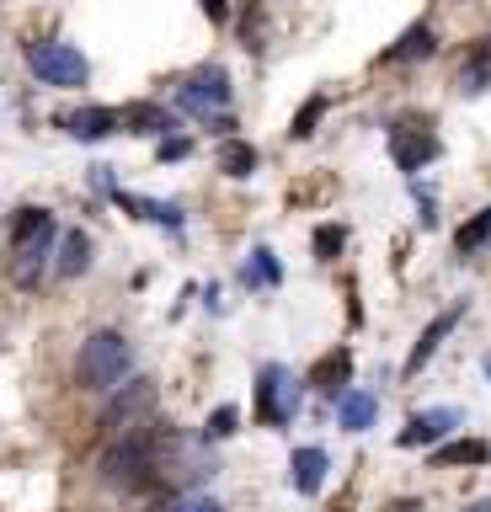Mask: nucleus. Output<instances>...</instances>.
<instances>
[{
  "label": "nucleus",
  "instance_id": "11",
  "mask_svg": "<svg viewBox=\"0 0 491 512\" xmlns=\"http://www.w3.org/2000/svg\"><path fill=\"white\" fill-rule=\"evenodd\" d=\"M321 480H326V448H294V459H289V486L299 496H315L321 491Z\"/></svg>",
  "mask_w": 491,
  "mask_h": 512
},
{
  "label": "nucleus",
  "instance_id": "23",
  "mask_svg": "<svg viewBox=\"0 0 491 512\" xmlns=\"http://www.w3.org/2000/svg\"><path fill=\"white\" fill-rule=\"evenodd\" d=\"M486 80H491V54H486V48H481V54H475L470 64H465V70H459V91H486Z\"/></svg>",
  "mask_w": 491,
  "mask_h": 512
},
{
  "label": "nucleus",
  "instance_id": "21",
  "mask_svg": "<svg viewBox=\"0 0 491 512\" xmlns=\"http://www.w3.org/2000/svg\"><path fill=\"white\" fill-rule=\"evenodd\" d=\"M118 203L139 208V214H145V219L166 224V230H182V208H177V203H155V198H123V192H118Z\"/></svg>",
  "mask_w": 491,
  "mask_h": 512
},
{
  "label": "nucleus",
  "instance_id": "18",
  "mask_svg": "<svg viewBox=\"0 0 491 512\" xmlns=\"http://www.w3.org/2000/svg\"><path fill=\"white\" fill-rule=\"evenodd\" d=\"M486 459H491V443H481V438H465V443L433 448V464H486Z\"/></svg>",
  "mask_w": 491,
  "mask_h": 512
},
{
  "label": "nucleus",
  "instance_id": "7",
  "mask_svg": "<svg viewBox=\"0 0 491 512\" xmlns=\"http://www.w3.org/2000/svg\"><path fill=\"white\" fill-rule=\"evenodd\" d=\"M155 406V379H129V384H118V395L107 400V411H102V427H139V416H145Z\"/></svg>",
  "mask_w": 491,
  "mask_h": 512
},
{
  "label": "nucleus",
  "instance_id": "22",
  "mask_svg": "<svg viewBox=\"0 0 491 512\" xmlns=\"http://www.w3.org/2000/svg\"><path fill=\"white\" fill-rule=\"evenodd\" d=\"M347 368H353V358H347V352H331V358H321V363H315V384H321V390H331V395H337L342 390V379H347Z\"/></svg>",
  "mask_w": 491,
  "mask_h": 512
},
{
  "label": "nucleus",
  "instance_id": "29",
  "mask_svg": "<svg viewBox=\"0 0 491 512\" xmlns=\"http://www.w3.org/2000/svg\"><path fill=\"white\" fill-rule=\"evenodd\" d=\"M203 11H209L214 22H225V0H203Z\"/></svg>",
  "mask_w": 491,
  "mask_h": 512
},
{
  "label": "nucleus",
  "instance_id": "17",
  "mask_svg": "<svg viewBox=\"0 0 491 512\" xmlns=\"http://www.w3.org/2000/svg\"><path fill=\"white\" fill-rule=\"evenodd\" d=\"M433 48H438L433 27H427V22H417V27H406V38L395 43V48H390L385 59H427V54H433Z\"/></svg>",
  "mask_w": 491,
  "mask_h": 512
},
{
  "label": "nucleus",
  "instance_id": "5",
  "mask_svg": "<svg viewBox=\"0 0 491 512\" xmlns=\"http://www.w3.org/2000/svg\"><path fill=\"white\" fill-rule=\"evenodd\" d=\"M294 411H299V379L283 363H267L262 384H257V416H262V422H273V427H283Z\"/></svg>",
  "mask_w": 491,
  "mask_h": 512
},
{
  "label": "nucleus",
  "instance_id": "24",
  "mask_svg": "<svg viewBox=\"0 0 491 512\" xmlns=\"http://www.w3.org/2000/svg\"><path fill=\"white\" fill-rule=\"evenodd\" d=\"M321 118H326V96H310V102L299 107V118H294V128H289V134H294V139H310V134H315V123H321Z\"/></svg>",
  "mask_w": 491,
  "mask_h": 512
},
{
  "label": "nucleus",
  "instance_id": "19",
  "mask_svg": "<svg viewBox=\"0 0 491 512\" xmlns=\"http://www.w3.org/2000/svg\"><path fill=\"white\" fill-rule=\"evenodd\" d=\"M454 246H459V256H470V251H481V246H491V208H481V214H475L470 224H459Z\"/></svg>",
  "mask_w": 491,
  "mask_h": 512
},
{
  "label": "nucleus",
  "instance_id": "8",
  "mask_svg": "<svg viewBox=\"0 0 491 512\" xmlns=\"http://www.w3.org/2000/svg\"><path fill=\"white\" fill-rule=\"evenodd\" d=\"M459 320H465V304H454V310H443V315H433V326H427V331L417 336V347H411V352H406V368H401V374H406V379H417V374H422V368H427V363H433V352L443 347V336H449V331L459 326Z\"/></svg>",
  "mask_w": 491,
  "mask_h": 512
},
{
  "label": "nucleus",
  "instance_id": "12",
  "mask_svg": "<svg viewBox=\"0 0 491 512\" xmlns=\"http://www.w3.org/2000/svg\"><path fill=\"white\" fill-rule=\"evenodd\" d=\"M118 128H129V134H171L177 118H171L166 107H155V102H129L118 112Z\"/></svg>",
  "mask_w": 491,
  "mask_h": 512
},
{
  "label": "nucleus",
  "instance_id": "30",
  "mask_svg": "<svg viewBox=\"0 0 491 512\" xmlns=\"http://www.w3.org/2000/svg\"><path fill=\"white\" fill-rule=\"evenodd\" d=\"M465 512H491V496H481V502H470Z\"/></svg>",
  "mask_w": 491,
  "mask_h": 512
},
{
  "label": "nucleus",
  "instance_id": "20",
  "mask_svg": "<svg viewBox=\"0 0 491 512\" xmlns=\"http://www.w3.org/2000/svg\"><path fill=\"white\" fill-rule=\"evenodd\" d=\"M278 278H283L278 256L267 251V246H257V251H251V262H246V283H257V288H278Z\"/></svg>",
  "mask_w": 491,
  "mask_h": 512
},
{
  "label": "nucleus",
  "instance_id": "3",
  "mask_svg": "<svg viewBox=\"0 0 491 512\" xmlns=\"http://www.w3.org/2000/svg\"><path fill=\"white\" fill-rule=\"evenodd\" d=\"M155 432H139V427H123V443H113L102 454V480L107 486H118V491H134V486H145L150 470H155Z\"/></svg>",
  "mask_w": 491,
  "mask_h": 512
},
{
  "label": "nucleus",
  "instance_id": "9",
  "mask_svg": "<svg viewBox=\"0 0 491 512\" xmlns=\"http://www.w3.org/2000/svg\"><path fill=\"white\" fill-rule=\"evenodd\" d=\"M454 427H465V416H459L454 406H433V411H417L406 422L401 432V448H422V443H438L443 432H454Z\"/></svg>",
  "mask_w": 491,
  "mask_h": 512
},
{
  "label": "nucleus",
  "instance_id": "15",
  "mask_svg": "<svg viewBox=\"0 0 491 512\" xmlns=\"http://www.w3.org/2000/svg\"><path fill=\"white\" fill-rule=\"evenodd\" d=\"M342 427L347 432H363V427H374V416H379V400L374 395H363V390H342Z\"/></svg>",
  "mask_w": 491,
  "mask_h": 512
},
{
  "label": "nucleus",
  "instance_id": "26",
  "mask_svg": "<svg viewBox=\"0 0 491 512\" xmlns=\"http://www.w3.org/2000/svg\"><path fill=\"white\" fill-rule=\"evenodd\" d=\"M235 422H241V411H235V406H219V411L209 416V427H203V438H230Z\"/></svg>",
  "mask_w": 491,
  "mask_h": 512
},
{
  "label": "nucleus",
  "instance_id": "31",
  "mask_svg": "<svg viewBox=\"0 0 491 512\" xmlns=\"http://www.w3.org/2000/svg\"><path fill=\"white\" fill-rule=\"evenodd\" d=\"M481 368H486V379H491V352H486V363H481Z\"/></svg>",
  "mask_w": 491,
  "mask_h": 512
},
{
  "label": "nucleus",
  "instance_id": "14",
  "mask_svg": "<svg viewBox=\"0 0 491 512\" xmlns=\"http://www.w3.org/2000/svg\"><path fill=\"white\" fill-rule=\"evenodd\" d=\"M86 267H91V235H86V230H65V235H59V262H54V272H59V278H81Z\"/></svg>",
  "mask_w": 491,
  "mask_h": 512
},
{
  "label": "nucleus",
  "instance_id": "13",
  "mask_svg": "<svg viewBox=\"0 0 491 512\" xmlns=\"http://www.w3.org/2000/svg\"><path fill=\"white\" fill-rule=\"evenodd\" d=\"M65 128H70V139L97 144V139H107L118 128V112L113 107H81V112H70V118H65Z\"/></svg>",
  "mask_w": 491,
  "mask_h": 512
},
{
  "label": "nucleus",
  "instance_id": "6",
  "mask_svg": "<svg viewBox=\"0 0 491 512\" xmlns=\"http://www.w3.org/2000/svg\"><path fill=\"white\" fill-rule=\"evenodd\" d=\"M225 102H230V75L219 70V64H203V70H193V75L182 80V91H177V107L198 112V118L225 112Z\"/></svg>",
  "mask_w": 491,
  "mask_h": 512
},
{
  "label": "nucleus",
  "instance_id": "2",
  "mask_svg": "<svg viewBox=\"0 0 491 512\" xmlns=\"http://www.w3.org/2000/svg\"><path fill=\"white\" fill-rule=\"evenodd\" d=\"M129 368H134L129 336H123V331H91L81 342V358H75V384L91 390V395H107V390H118V384H123Z\"/></svg>",
  "mask_w": 491,
  "mask_h": 512
},
{
  "label": "nucleus",
  "instance_id": "27",
  "mask_svg": "<svg viewBox=\"0 0 491 512\" xmlns=\"http://www.w3.org/2000/svg\"><path fill=\"white\" fill-rule=\"evenodd\" d=\"M315 251H321L326 262L342 251V230H337V224H321V230H315Z\"/></svg>",
  "mask_w": 491,
  "mask_h": 512
},
{
  "label": "nucleus",
  "instance_id": "28",
  "mask_svg": "<svg viewBox=\"0 0 491 512\" xmlns=\"http://www.w3.org/2000/svg\"><path fill=\"white\" fill-rule=\"evenodd\" d=\"M187 155V139H161V160H182Z\"/></svg>",
  "mask_w": 491,
  "mask_h": 512
},
{
  "label": "nucleus",
  "instance_id": "16",
  "mask_svg": "<svg viewBox=\"0 0 491 512\" xmlns=\"http://www.w3.org/2000/svg\"><path fill=\"white\" fill-rule=\"evenodd\" d=\"M257 144H246V139H225V144H219V171H225V176H251V171H257Z\"/></svg>",
  "mask_w": 491,
  "mask_h": 512
},
{
  "label": "nucleus",
  "instance_id": "10",
  "mask_svg": "<svg viewBox=\"0 0 491 512\" xmlns=\"http://www.w3.org/2000/svg\"><path fill=\"white\" fill-rule=\"evenodd\" d=\"M390 155H395V166H401V171H422L427 160L438 155V139L422 134V128H411V123H401L390 134Z\"/></svg>",
  "mask_w": 491,
  "mask_h": 512
},
{
  "label": "nucleus",
  "instance_id": "1",
  "mask_svg": "<svg viewBox=\"0 0 491 512\" xmlns=\"http://www.w3.org/2000/svg\"><path fill=\"white\" fill-rule=\"evenodd\" d=\"M54 240H59V224L49 208H22L17 224H11V278L22 288H38L43 267L54 256Z\"/></svg>",
  "mask_w": 491,
  "mask_h": 512
},
{
  "label": "nucleus",
  "instance_id": "4",
  "mask_svg": "<svg viewBox=\"0 0 491 512\" xmlns=\"http://www.w3.org/2000/svg\"><path fill=\"white\" fill-rule=\"evenodd\" d=\"M27 64H33V75L43 80V86H59V91H75L91 80V64L75 43H59V38H43L27 48Z\"/></svg>",
  "mask_w": 491,
  "mask_h": 512
},
{
  "label": "nucleus",
  "instance_id": "25",
  "mask_svg": "<svg viewBox=\"0 0 491 512\" xmlns=\"http://www.w3.org/2000/svg\"><path fill=\"white\" fill-rule=\"evenodd\" d=\"M155 512H225L214 502V496H171V502H161Z\"/></svg>",
  "mask_w": 491,
  "mask_h": 512
}]
</instances>
